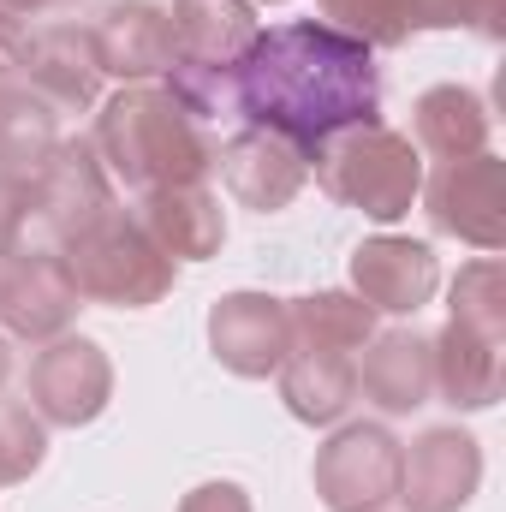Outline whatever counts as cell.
Segmentation results:
<instances>
[{"label": "cell", "mask_w": 506, "mask_h": 512, "mask_svg": "<svg viewBox=\"0 0 506 512\" xmlns=\"http://www.w3.org/2000/svg\"><path fill=\"white\" fill-rule=\"evenodd\" d=\"M292 322V346H316V352H364L376 334V310L358 292H316L286 304Z\"/></svg>", "instance_id": "7402d4cb"}, {"label": "cell", "mask_w": 506, "mask_h": 512, "mask_svg": "<svg viewBox=\"0 0 506 512\" xmlns=\"http://www.w3.org/2000/svg\"><path fill=\"white\" fill-rule=\"evenodd\" d=\"M90 48H96L102 78L149 84L173 66V18L155 0H114L90 24Z\"/></svg>", "instance_id": "7c38bea8"}, {"label": "cell", "mask_w": 506, "mask_h": 512, "mask_svg": "<svg viewBox=\"0 0 506 512\" xmlns=\"http://www.w3.org/2000/svg\"><path fill=\"white\" fill-rule=\"evenodd\" d=\"M18 72H24V84L54 114H78L102 90V66H96V48H90L84 24H48V30H36L24 42V54H18Z\"/></svg>", "instance_id": "5bb4252c"}, {"label": "cell", "mask_w": 506, "mask_h": 512, "mask_svg": "<svg viewBox=\"0 0 506 512\" xmlns=\"http://www.w3.org/2000/svg\"><path fill=\"white\" fill-rule=\"evenodd\" d=\"M483 483V447L465 429H423L399 465V501L411 512H459Z\"/></svg>", "instance_id": "30bf717a"}, {"label": "cell", "mask_w": 506, "mask_h": 512, "mask_svg": "<svg viewBox=\"0 0 506 512\" xmlns=\"http://www.w3.org/2000/svg\"><path fill=\"white\" fill-rule=\"evenodd\" d=\"M137 227L173 262H209L227 245V209L203 185H167V191L137 197Z\"/></svg>", "instance_id": "2e32d148"}, {"label": "cell", "mask_w": 506, "mask_h": 512, "mask_svg": "<svg viewBox=\"0 0 506 512\" xmlns=\"http://www.w3.org/2000/svg\"><path fill=\"white\" fill-rule=\"evenodd\" d=\"M358 387L364 399L387 411V417H411L417 405H429L435 393V340L417 328H393V334H370V352L358 364Z\"/></svg>", "instance_id": "9a60e30c"}, {"label": "cell", "mask_w": 506, "mask_h": 512, "mask_svg": "<svg viewBox=\"0 0 506 512\" xmlns=\"http://www.w3.org/2000/svg\"><path fill=\"white\" fill-rule=\"evenodd\" d=\"M405 447L381 423H346L316 453V495L328 512H381L399 501Z\"/></svg>", "instance_id": "8992f818"}, {"label": "cell", "mask_w": 506, "mask_h": 512, "mask_svg": "<svg viewBox=\"0 0 506 512\" xmlns=\"http://www.w3.org/2000/svg\"><path fill=\"white\" fill-rule=\"evenodd\" d=\"M322 24L358 36L364 48H399L411 36V0H316Z\"/></svg>", "instance_id": "cb8c5ba5"}, {"label": "cell", "mask_w": 506, "mask_h": 512, "mask_svg": "<svg viewBox=\"0 0 506 512\" xmlns=\"http://www.w3.org/2000/svg\"><path fill=\"white\" fill-rule=\"evenodd\" d=\"M423 209L435 221V233L465 239L477 251H501L506 245V161L465 155V161H441L435 179H423Z\"/></svg>", "instance_id": "5b68a950"}, {"label": "cell", "mask_w": 506, "mask_h": 512, "mask_svg": "<svg viewBox=\"0 0 506 512\" xmlns=\"http://www.w3.org/2000/svg\"><path fill=\"white\" fill-rule=\"evenodd\" d=\"M84 310L60 251H12L0 256V328L12 340H60Z\"/></svg>", "instance_id": "ba28073f"}, {"label": "cell", "mask_w": 506, "mask_h": 512, "mask_svg": "<svg viewBox=\"0 0 506 512\" xmlns=\"http://www.w3.org/2000/svg\"><path fill=\"white\" fill-rule=\"evenodd\" d=\"M411 30H477L495 42L506 30V0H411Z\"/></svg>", "instance_id": "484cf974"}, {"label": "cell", "mask_w": 506, "mask_h": 512, "mask_svg": "<svg viewBox=\"0 0 506 512\" xmlns=\"http://www.w3.org/2000/svg\"><path fill=\"white\" fill-rule=\"evenodd\" d=\"M411 131H417V149H429L435 161H465V155H483L489 143V108L465 84H435L417 96Z\"/></svg>", "instance_id": "ffe728a7"}, {"label": "cell", "mask_w": 506, "mask_h": 512, "mask_svg": "<svg viewBox=\"0 0 506 512\" xmlns=\"http://www.w3.org/2000/svg\"><path fill=\"white\" fill-rule=\"evenodd\" d=\"M280 399L298 423H340L352 393H358V364L352 352H316V346H286L280 358Z\"/></svg>", "instance_id": "ac0fdd59"}, {"label": "cell", "mask_w": 506, "mask_h": 512, "mask_svg": "<svg viewBox=\"0 0 506 512\" xmlns=\"http://www.w3.org/2000/svg\"><path fill=\"white\" fill-rule=\"evenodd\" d=\"M292 346V322H286V298H268V292H227L215 310H209V352L221 358V370L262 382L280 370Z\"/></svg>", "instance_id": "9c48e42d"}, {"label": "cell", "mask_w": 506, "mask_h": 512, "mask_svg": "<svg viewBox=\"0 0 506 512\" xmlns=\"http://www.w3.org/2000/svg\"><path fill=\"white\" fill-rule=\"evenodd\" d=\"M42 459H48V423L30 405L0 399V489L24 483Z\"/></svg>", "instance_id": "d4e9b609"}, {"label": "cell", "mask_w": 506, "mask_h": 512, "mask_svg": "<svg viewBox=\"0 0 506 512\" xmlns=\"http://www.w3.org/2000/svg\"><path fill=\"white\" fill-rule=\"evenodd\" d=\"M310 161H316V185H322L334 203L364 209L370 221H399V215H411V203H417V191H423V161H417L411 137L387 131L381 120L334 131L328 143L310 149Z\"/></svg>", "instance_id": "277c9868"}, {"label": "cell", "mask_w": 506, "mask_h": 512, "mask_svg": "<svg viewBox=\"0 0 506 512\" xmlns=\"http://www.w3.org/2000/svg\"><path fill=\"white\" fill-rule=\"evenodd\" d=\"M60 262L78 286L84 304H114V310H149L173 292V274L179 262L161 251L137 215L126 209H102L90 215L66 245H60Z\"/></svg>", "instance_id": "3957f363"}, {"label": "cell", "mask_w": 506, "mask_h": 512, "mask_svg": "<svg viewBox=\"0 0 506 512\" xmlns=\"http://www.w3.org/2000/svg\"><path fill=\"white\" fill-rule=\"evenodd\" d=\"M90 143H96L102 173L137 197L167 191V185H203V173L215 167L203 126L161 84H126L120 96H108Z\"/></svg>", "instance_id": "7a4b0ae2"}, {"label": "cell", "mask_w": 506, "mask_h": 512, "mask_svg": "<svg viewBox=\"0 0 506 512\" xmlns=\"http://www.w3.org/2000/svg\"><path fill=\"white\" fill-rule=\"evenodd\" d=\"M173 60L233 72L256 42L251 0H173Z\"/></svg>", "instance_id": "e0dca14e"}, {"label": "cell", "mask_w": 506, "mask_h": 512, "mask_svg": "<svg viewBox=\"0 0 506 512\" xmlns=\"http://www.w3.org/2000/svg\"><path fill=\"white\" fill-rule=\"evenodd\" d=\"M6 376H12V352H6V340H0V387H6Z\"/></svg>", "instance_id": "f546056e"}, {"label": "cell", "mask_w": 506, "mask_h": 512, "mask_svg": "<svg viewBox=\"0 0 506 512\" xmlns=\"http://www.w3.org/2000/svg\"><path fill=\"white\" fill-rule=\"evenodd\" d=\"M0 6L24 18V12H54V6H72V0H0Z\"/></svg>", "instance_id": "f1b7e54d"}, {"label": "cell", "mask_w": 506, "mask_h": 512, "mask_svg": "<svg viewBox=\"0 0 506 512\" xmlns=\"http://www.w3.org/2000/svg\"><path fill=\"white\" fill-rule=\"evenodd\" d=\"M179 512H251V495L239 483H203L179 501Z\"/></svg>", "instance_id": "4316f807"}, {"label": "cell", "mask_w": 506, "mask_h": 512, "mask_svg": "<svg viewBox=\"0 0 506 512\" xmlns=\"http://www.w3.org/2000/svg\"><path fill=\"white\" fill-rule=\"evenodd\" d=\"M435 387L447 393L453 411H489L501 399V340L447 322L435 334Z\"/></svg>", "instance_id": "d6986e66"}, {"label": "cell", "mask_w": 506, "mask_h": 512, "mask_svg": "<svg viewBox=\"0 0 506 512\" xmlns=\"http://www.w3.org/2000/svg\"><path fill=\"white\" fill-rule=\"evenodd\" d=\"M114 399V364L96 340L60 334L36 352L30 364V411L54 429H84L108 411Z\"/></svg>", "instance_id": "52a82bcc"}, {"label": "cell", "mask_w": 506, "mask_h": 512, "mask_svg": "<svg viewBox=\"0 0 506 512\" xmlns=\"http://www.w3.org/2000/svg\"><path fill=\"white\" fill-rule=\"evenodd\" d=\"M60 143V120L54 108L30 90V84H6L0 78V185L30 179Z\"/></svg>", "instance_id": "44dd1931"}, {"label": "cell", "mask_w": 506, "mask_h": 512, "mask_svg": "<svg viewBox=\"0 0 506 512\" xmlns=\"http://www.w3.org/2000/svg\"><path fill=\"white\" fill-rule=\"evenodd\" d=\"M215 167H221L233 203H245V209H256V215L286 209V203L304 191V179H310V155H304V149H292L286 137L256 131V126L239 131L233 143H221Z\"/></svg>", "instance_id": "4fadbf2b"}, {"label": "cell", "mask_w": 506, "mask_h": 512, "mask_svg": "<svg viewBox=\"0 0 506 512\" xmlns=\"http://www.w3.org/2000/svg\"><path fill=\"white\" fill-rule=\"evenodd\" d=\"M24 42H30L24 18L0 6V72H18V54H24Z\"/></svg>", "instance_id": "83f0119b"}, {"label": "cell", "mask_w": 506, "mask_h": 512, "mask_svg": "<svg viewBox=\"0 0 506 512\" xmlns=\"http://www.w3.org/2000/svg\"><path fill=\"white\" fill-rule=\"evenodd\" d=\"M381 108V72L376 54L322 24V18H298V24H274L256 30L245 60L233 66V114H245L256 131L286 137L292 149H316L334 131L370 126Z\"/></svg>", "instance_id": "6da1fadb"}, {"label": "cell", "mask_w": 506, "mask_h": 512, "mask_svg": "<svg viewBox=\"0 0 506 512\" xmlns=\"http://www.w3.org/2000/svg\"><path fill=\"white\" fill-rule=\"evenodd\" d=\"M447 322H465V328H477V334L506 340V268L495 256L459 268V280H453V316H447Z\"/></svg>", "instance_id": "603a6c76"}, {"label": "cell", "mask_w": 506, "mask_h": 512, "mask_svg": "<svg viewBox=\"0 0 506 512\" xmlns=\"http://www.w3.org/2000/svg\"><path fill=\"white\" fill-rule=\"evenodd\" d=\"M352 286L370 310H387V316H417L435 286H441V262L423 239H399V233H381V239H364L352 251Z\"/></svg>", "instance_id": "8fae6325"}]
</instances>
